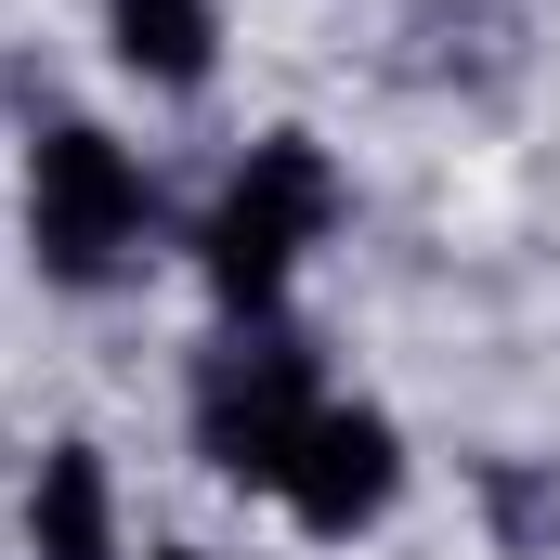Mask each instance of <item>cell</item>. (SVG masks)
<instances>
[{"instance_id":"cell-1","label":"cell","mask_w":560,"mask_h":560,"mask_svg":"<svg viewBox=\"0 0 560 560\" xmlns=\"http://www.w3.org/2000/svg\"><path fill=\"white\" fill-rule=\"evenodd\" d=\"M339 222V170H326V143L313 131H261L248 143V170L209 196V222H196V275L222 287V313H275L287 275H300V248Z\"/></svg>"},{"instance_id":"cell-2","label":"cell","mask_w":560,"mask_h":560,"mask_svg":"<svg viewBox=\"0 0 560 560\" xmlns=\"http://www.w3.org/2000/svg\"><path fill=\"white\" fill-rule=\"evenodd\" d=\"M143 222H156V196H143V156L118 131L52 118L26 143V248L52 287H118L143 261Z\"/></svg>"},{"instance_id":"cell-3","label":"cell","mask_w":560,"mask_h":560,"mask_svg":"<svg viewBox=\"0 0 560 560\" xmlns=\"http://www.w3.org/2000/svg\"><path fill=\"white\" fill-rule=\"evenodd\" d=\"M313 405H326V392H313V339L275 326V313H248V326L196 365V456H209L222 482H287Z\"/></svg>"},{"instance_id":"cell-4","label":"cell","mask_w":560,"mask_h":560,"mask_svg":"<svg viewBox=\"0 0 560 560\" xmlns=\"http://www.w3.org/2000/svg\"><path fill=\"white\" fill-rule=\"evenodd\" d=\"M275 495H287L300 535H365L405 495V430L378 418V405H313V430H300V456H287Z\"/></svg>"},{"instance_id":"cell-5","label":"cell","mask_w":560,"mask_h":560,"mask_svg":"<svg viewBox=\"0 0 560 560\" xmlns=\"http://www.w3.org/2000/svg\"><path fill=\"white\" fill-rule=\"evenodd\" d=\"M26 548L39 560H118V509H105V456L92 443H52L39 482H26Z\"/></svg>"},{"instance_id":"cell-6","label":"cell","mask_w":560,"mask_h":560,"mask_svg":"<svg viewBox=\"0 0 560 560\" xmlns=\"http://www.w3.org/2000/svg\"><path fill=\"white\" fill-rule=\"evenodd\" d=\"M105 39H118V66L143 92H196L209 52H222V13L209 0H105Z\"/></svg>"},{"instance_id":"cell-7","label":"cell","mask_w":560,"mask_h":560,"mask_svg":"<svg viewBox=\"0 0 560 560\" xmlns=\"http://www.w3.org/2000/svg\"><path fill=\"white\" fill-rule=\"evenodd\" d=\"M495 535H509V548H560V482L495 469Z\"/></svg>"},{"instance_id":"cell-8","label":"cell","mask_w":560,"mask_h":560,"mask_svg":"<svg viewBox=\"0 0 560 560\" xmlns=\"http://www.w3.org/2000/svg\"><path fill=\"white\" fill-rule=\"evenodd\" d=\"M156 560H209V548H156Z\"/></svg>"}]
</instances>
